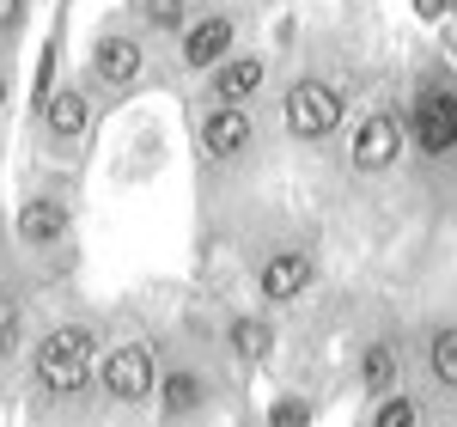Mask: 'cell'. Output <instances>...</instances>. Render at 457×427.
I'll return each mask as SVG.
<instances>
[{
  "label": "cell",
  "instance_id": "1",
  "mask_svg": "<svg viewBox=\"0 0 457 427\" xmlns=\"http://www.w3.org/2000/svg\"><path fill=\"white\" fill-rule=\"evenodd\" d=\"M98 330L92 323H49L43 336L31 342V385L43 397H55V403H73V397H86L98 385Z\"/></svg>",
  "mask_w": 457,
  "mask_h": 427
},
{
  "label": "cell",
  "instance_id": "2",
  "mask_svg": "<svg viewBox=\"0 0 457 427\" xmlns=\"http://www.w3.org/2000/svg\"><path fill=\"white\" fill-rule=\"evenodd\" d=\"M146 80V43L141 31H129V25H104V31L92 37V49H86V86L116 105V98H129L135 86Z\"/></svg>",
  "mask_w": 457,
  "mask_h": 427
},
{
  "label": "cell",
  "instance_id": "3",
  "mask_svg": "<svg viewBox=\"0 0 457 427\" xmlns=\"http://www.w3.org/2000/svg\"><path fill=\"white\" fill-rule=\"evenodd\" d=\"M348 122V98H342V86H329L323 73H299V80H287L281 92V129L287 141H329L336 129Z\"/></svg>",
  "mask_w": 457,
  "mask_h": 427
},
{
  "label": "cell",
  "instance_id": "4",
  "mask_svg": "<svg viewBox=\"0 0 457 427\" xmlns=\"http://www.w3.org/2000/svg\"><path fill=\"white\" fill-rule=\"evenodd\" d=\"M159 391V355L146 342H116L98 355V397L116 409H141Z\"/></svg>",
  "mask_w": 457,
  "mask_h": 427
},
{
  "label": "cell",
  "instance_id": "5",
  "mask_svg": "<svg viewBox=\"0 0 457 427\" xmlns=\"http://www.w3.org/2000/svg\"><path fill=\"white\" fill-rule=\"evenodd\" d=\"M409 147L421 153L427 165H445L457 159V92L427 80L421 92L409 98Z\"/></svg>",
  "mask_w": 457,
  "mask_h": 427
},
{
  "label": "cell",
  "instance_id": "6",
  "mask_svg": "<svg viewBox=\"0 0 457 427\" xmlns=\"http://www.w3.org/2000/svg\"><path fill=\"white\" fill-rule=\"evenodd\" d=\"M403 153H409V110H396V105L366 110L360 129H353V147H348L353 178H385V172H396Z\"/></svg>",
  "mask_w": 457,
  "mask_h": 427
},
{
  "label": "cell",
  "instance_id": "7",
  "mask_svg": "<svg viewBox=\"0 0 457 427\" xmlns=\"http://www.w3.org/2000/svg\"><path fill=\"white\" fill-rule=\"evenodd\" d=\"M195 141H202V153H208L213 165H238V159H250L256 141H262L256 110L250 105H213L208 116L195 122Z\"/></svg>",
  "mask_w": 457,
  "mask_h": 427
},
{
  "label": "cell",
  "instance_id": "8",
  "mask_svg": "<svg viewBox=\"0 0 457 427\" xmlns=\"http://www.w3.org/2000/svg\"><path fill=\"white\" fill-rule=\"evenodd\" d=\"M317 281V256L312 245H275L262 263H256V293L262 306H299Z\"/></svg>",
  "mask_w": 457,
  "mask_h": 427
},
{
  "label": "cell",
  "instance_id": "9",
  "mask_svg": "<svg viewBox=\"0 0 457 427\" xmlns=\"http://www.w3.org/2000/svg\"><path fill=\"white\" fill-rule=\"evenodd\" d=\"M232 43H238V13L232 6H213V13H195L189 31L177 37V62L189 73H213L232 55Z\"/></svg>",
  "mask_w": 457,
  "mask_h": 427
},
{
  "label": "cell",
  "instance_id": "10",
  "mask_svg": "<svg viewBox=\"0 0 457 427\" xmlns=\"http://www.w3.org/2000/svg\"><path fill=\"white\" fill-rule=\"evenodd\" d=\"M92 105H98V92L86 80H62L43 98V141L55 147V153H73V147L86 141V129H92Z\"/></svg>",
  "mask_w": 457,
  "mask_h": 427
},
{
  "label": "cell",
  "instance_id": "11",
  "mask_svg": "<svg viewBox=\"0 0 457 427\" xmlns=\"http://www.w3.org/2000/svg\"><path fill=\"white\" fill-rule=\"evenodd\" d=\"M153 403H159L165 422H202V415L213 409V379H208V373H195V366H165Z\"/></svg>",
  "mask_w": 457,
  "mask_h": 427
},
{
  "label": "cell",
  "instance_id": "12",
  "mask_svg": "<svg viewBox=\"0 0 457 427\" xmlns=\"http://www.w3.org/2000/svg\"><path fill=\"white\" fill-rule=\"evenodd\" d=\"M68 226H73L68 196L37 189V196H25V202H19V245H25V250H55V245H68Z\"/></svg>",
  "mask_w": 457,
  "mask_h": 427
},
{
  "label": "cell",
  "instance_id": "13",
  "mask_svg": "<svg viewBox=\"0 0 457 427\" xmlns=\"http://www.w3.org/2000/svg\"><path fill=\"white\" fill-rule=\"evenodd\" d=\"M262 86H269V55H226L220 68L208 73V105H256L262 98Z\"/></svg>",
  "mask_w": 457,
  "mask_h": 427
},
{
  "label": "cell",
  "instance_id": "14",
  "mask_svg": "<svg viewBox=\"0 0 457 427\" xmlns=\"http://www.w3.org/2000/svg\"><path fill=\"white\" fill-rule=\"evenodd\" d=\"M403 366H409L403 336H366L360 355H353V379H360V391H366V397H385V391L403 385Z\"/></svg>",
  "mask_w": 457,
  "mask_h": 427
},
{
  "label": "cell",
  "instance_id": "15",
  "mask_svg": "<svg viewBox=\"0 0 457 427\" xmlns=\"http://www.w3.org/2000/svg\"><path fill=\"white\" fill-rule=\"evenodd\" d=\"M421 366H427V379H433L439 391L457 397V323H427V336H421Z\"/></svg>",
  "mask_w": 457,
  "mask_h": 427
},
{
  "label": "cell",
  "instance_id": "16",
  "mask_svg": "<svg viewBox=\"0 0 457 427\" xmlns=\"http://www.w3.org/2000/svg\"><path fill=\"white\" fill-rule=\"evenodd\" d=\"M226 355L245 360V366L269 360V355H275V330H269V318H250V312H238V318L226 323Z\"/></svg>",
  "mask_w": 457,
  "mask_h": 427
},
{
  "label": "cell",
  "instance_id": "17",
  "mask_svg": "<svg viewBox=\"0 0 457 427\" xmlns=\"http://www.w3.org/2000/svg\"><path fill=\"white\" fill-rule=\"evenodd\" d=\"M135 19L153 37H183L195 19V0H135Z\"/></svg>",
  "mask_w": 457,
  "mask_h": 427
},
{
  "label": "cell",
  "instance_id": "18",
  "mask_svg": "<svg viewBox=\"0 0 457 427\" xmlns=\"http://www.w3.org/2000/svg\"><path fill=\"white\" fill-rule=\"evenodd\" d=\"M366 422L372 427H421V397H409L403 385H396V391H385L372 409H366Z\"/></svg>",
  "mask_w": 457,
  "mask_h": 427
},
{
  "label": "cell",
  "instance_id": "19",
  "mask_svg": "<svg viewBox=\"0 0 457 427\" xmlns=\"http://www.w3.org/2000/svg\"><path fill=\"white\" fill-rule=\"evenodd\" d=\"M312 422H317V409L305 397H281V403L269 409V427H312Z\"/></svg>",
  "mask_w": 457,
  "mask_h": 427
},
{
  "label": "cell",
  "instance_id": "20",
  "mask_svg": "<svg viewBox=\"0 0 457 427\" xmlns=\"http://www.w3.org/2000/svg\"><path fill=\"white\" fill-rule=\"evenodd\" d=\"M25 19H31V0H0V43L12 49V37L25 31Z\"/></svg>",
  "mask_w": 457,
  "mask_h": 427
},
{
  "label": "cell",
  "instance_id": "21",
  "mask_svg": "<svg viewBox=\"0 0 457 427\" xmlns=\"http://www.w3.org/2000/svg\"><path fill=\"white\" fill-rule=\"evenodd\" d=\"M415 13H421V19H445V13H452V0H415Z\"/></svg>",
  "mask_w": 457,
  "mask_h": 427
},
{
  "label": "cell",
  "instance_id": "22",
  "mask_svg": "<svg viewBox=\"0 0 457 427\" xmlns=\"http://www.w3.org/2000/svg\"><path fill=\"white\" fill-rule=\"evenodd\" d=\"M6 105H12V73L0 68V110H6Z\"/></svg>",
  "mask_w": 457,
  "mask_h": 427
}]
</instances>
